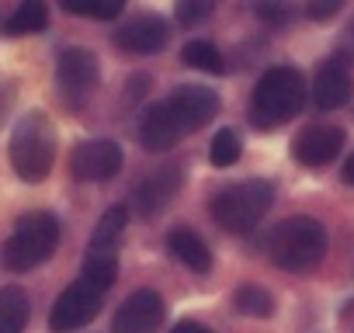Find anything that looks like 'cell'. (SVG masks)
Masks as SVG:
<instances>
[{
  "label": "cell",
  "mask_w": 354,
  "mask_h": 333,
  "mask_svg": "<svg viewBox=\"0 0 354 333\" xmlns=\"http://www.w3.org/2000/svg\"><path fill=\"white\" fill-rule=\"evenodd\" d=\"M340 149H344V129L337 125H309L292 142V156L302 166H326L340 156Z\"/></svg>",
  "instance_id": "obj_13"
},
{
  "label": "cell",
  "mask_w": 354,
  "mask_h": 333,
  "mask_svg": "<svg viewBox=\"0 0 354 333\" xmlns=\"http://www.w3.org/2000/svg\"><path fill=\"white\" fill-rule=\"evenodd\" d=\"M216 115H219V94L202 84H185L167 101L146 108V115L139 122V142L149 153H167L188 132L205 129Z\"/></svg>",
  "instance_id": "obj_1"
},
{
  "label": "cell",
  "mask_w": 354,
  "mask_h": 333,
  "mask_svg": "<svg viewBox=\"0 0 354 333\" xmlns=\"http://www.w3.org/2000/svg\"><path fill=\"white\" fill-rule=\"evenodd\" d=\"M56 80L70 104H84L97 91V80H101L97 56L91 49H66L56 63Z\"/></svg>",
  "instance_id": "obj_8"
},
{
  "label": "cell",
  "mask_w": 354,
  "mask_h": 333,
  "mask_svg": "<svg viewBox=\"0 0 354 333\" xmlns=\"http://www.w3.org/2000/svg\"><path fill=\"white\" fill-rule=\"evenodd\" d=\"M306 104V80L292 66H271L250 97V122L257 129H278L292 122Z\"/></svg>",
  "instance_id": "obj_2"
},
{
  "label": "cell",
  "mask_w": 354,
  "mask_h": 333,
  "mask_svg": "<svg viewBox=\"0 0 354 333\" xmlns=\"http://www.w3.org/2000/svg\"><path fill=\"white\" fill-rule=\"evenodd\" d=\"M216 8L219 0H174V18L181 25H202Z\"/></svg>",
  "instance_id": "obj_24"
},
{
  "label": "cell",
  "mask_w": 354,
  "mask_h": 333,
  "mask_svg": "<svg viewBox=\"0 0 354 333\" xmlns=\"http://www.w3.org/2000/svg\"><path fill=\"white\" fill-rule=\"evenodd\" d=\"M59 243V222L49 212H32L25 219H18L15 233L8 236V243L0 247V264L15 274H25L39 264H46L56 254Z\"/></svg>",
  "instance_id": "obj_4"
},
{
  "label": "cell",
  "mask_w": 354,
  "mask_h": 333,
  "mask_svg": "<svg viewBox=\"0 0 354 333\" xmlns=\"http://www.w3.org/2000/svg\"><path fill=\"white\" fill-rule=\"evenodd\" d=\"M122 171V146L111 139H87L70 156V174L84 184L108 181Z\"/></svg>",
  "instance_id": "obj_9"
},
{
  "label": "cell",
  "mask_w": 354,
  "mask_h": 333,
  "mask_svg": "<svg viewBox=\"0 0 354 333\" xmlns=\"http://www.w3.org/2000/svg\"><path fill=\"white\" fill-rule=\"evenodd\" d=\"M170 333H212L205 323H195V319H181V323H177Z\"/></svg>",
  "instance_id": "obj_26"
},
{
  "label": "cell",
  "mask_w": 354,
  "mask_h": 333,
  "mask_svg": "<svg viewBox=\"0 0 354 333\" xmlns=\"http://www.w3.org/2000/svg\"><path fill=\"white\" fill-rule=\"evenodd\" d=\"M53 156H56V129L46 111H28L11 135V163L15 174L28 184H39L53 171Z\"/></svg>",
  "instance_id": "obj_3"
},
{
  "label": "cell",
  "mask_w": 354,
  "mask_h": 333,
  "mask_svg": "<svg viewBox=\"0 0 354 333\" xmlns=\"http://www.w3.org/2000/svg\"><path fill=\"white\" fill-rule=\"evenodd\" d=\"M344 181H347V184L354 188V153H351V156L344 160Z\"/></svg>",
  "instance_id": "obj_27"
},
{
  "label": "cell",
  "mask_w": 354,
  "mask_h": 333,
  "mask_svg": "<svg viewBox=\"0 0 354 333\" xmlns=\"http://www.w3.org/2000/svg\"><path fill=\"white\" fill-rule=\"evenodd\" d=\"M181 191V166H160V171H153L149 178H142L132 191V209L139 219H153L160 209H167L174 202V195Z\"/></svg>",
  "instance_id": "obj_11"
},
{
  "label": "cell",
  "mask_w": 354,
  "mask_h": 333,
  "mask_svg": "<svg viewBox=\"0 0 354 333\" xmlns=\"http://www.w3.org/2000/svg\"><path fill=\"white\" fill-rule=\"evenodd\" d=\"M181 63L192 66V70H202V73H223V56L212 42H188L181 49Z\"/></svg>",
  "instance_id": "obj_22"
},
{
  "label": "cell",
  "mask_w": 354,
  "mask_h": 333,
  "mask_svg": "<svg viewBox=\"0 0 354 333\" xmlns=\"http://www.w3.org/2000/svg\"><path fill=\"white\" fill-rule=\"evenodd\" d=\"M28 316H32V302L25 288L18 285L0 288V333H21L28 326Z\"/></svg>",
  "instance_id": "obj_16"
},
{
  "label": "cell",
  "mask_w": 354,
  "mask_h": 333,
  "mask_svg": "<svg viewBox=\"0 0 354 333\" xmlns=\"http://www.w3.org/2000/svg\"><path fill=\"white\" fill-rule=\"evenodd\" d=\"M125 226H129V209H125V205L108 209V212L101 216L94 236H91V247H94V250H118V236L125 233Z\"/></svg>",
  "instance_id": "obj_18"
},
{
  "label": "cell",
  "mask_w": 354,
  "mask_h": 333,
  "mask_svg": "<svg viewBox=\"0 0 354 333\" xmlns=\"http://www.w3.org/2000/svg\"><path fill=\"white\" fill-rule=\"evenodd\" d=\"M59 8L66 15H77V18H97V21H111L122 15L125 0H59Z\"/></svg>",
  "instance_id": "obj_21"
},
{
  "label": "cell",
  "mask_w": 354,
  "mask_h": 333,
  "mask_svg": "<svg viewBox=\"0 0 354 333\" xmlns=\"http://www.w3.org/2000/svg\"><path fill=\"white\" fill-rule=\"evenodd\" d=\"M271 202H274L271 181L254 178V181H240V184L223 188V191L212 198L209 212H212V219H216L226 233H250V229L268 216Z\"/></svg>",
  "instance_id": "obj_6"
},
{
  "label": "cell",
  "mask_w": 354,
  "mask_h": 333,
  "mask_svg": "<svg viewBox=\"0 0 354 333\" xmlns=\"http://www.w3.org/2000/svg\"><path fill=\"white\" fill-rule=\"evenodd\" d=\"M233 305H236V312L254 316V319H268L274 312V298L261 285H240L236 295H233Z\"/></svg>",
  "instance_id": "obj_20"
},
{
  "label": "cell",
  "mask_w": 354,
  "mask_h": 333,
  "mask_svg": "<svg viewBox=\"0 0 354 333\" xmlns=\"http://www.w3.org/2000/svg\"><path fill=\"white\" fill-rule=\"evenodd\" d=\"M354 94V80H351V66L344 56H333L326 59L319 70H316V80H313V101L316 108L323 111H337L351 101Z\"/></svg>",
  "instance_id": "obj_14"
},
{
  "label": "cell",
  "mask_w": 354,
  "mask_h": 333,
  "mask_svg": "<svg viewBox=\"0 0 354 333\" xmlns=\"http://www.w3.org/2000/svg\"><path fill=\"white\" fill-rule=\"evenodd\" d=\"M167 39H170V25L160 15H139L115 32V46L132 56H153L167 46Z\"/></svg>",
  "instance_id": "obj_12"
},
{
  "label": "cell",
  "mask_w": 354,
  "mask_h": 333,
  "mask_svg": "<svg viewBox=\"0 0 354 333\" xmlns=\"http://www.w3.org/2000/svg\"><path fill=\"white\" fill-rule=\"evenodd\" d=\"M84 278L94 281L97 288H111L115 278H118V250H94V247H87Z\"/></svg>",
  "instance_id": "obj_17"
},
{
  "label": "cell",
  "mask_w": 354,
  "mask_h": 333,
  "mask_svg": "<svg viewBox=\"0 0 354 333\" xmlns=\"http://www.w3.org/2000/svg\"><path fill=\"white\" fill-rule=\"evenodd\" d=\"M167 247H170V254H174L177 260H181L185 267H192V271H209V267H212V250H209L205 240H202L198 233H192V229H170Z\"/></svg>",
  "instance_id": "obj_15"
},
{
  "label": "cell",
  "mask_w": 354,
  "mask_h": 333,
  "mask_svg": "<svg viewBox=\"0 0 354 333\" xmlns=\"http://www.w3.org/2000/svg\"><path fill=\"white\" fill-rule=\"evenodd\" d=\"M326 254V229L313 216H292L271 233V260L281 271H309Z\"/></svg>",
  "instance_id": "obj_5"
},
{
  "label": "cell",
  "mask_w": 354,
  "mask_h": 333,
  "mask_svg": "<svg viewBox=\"0 0 354 333\" xmlns=\"http://www.w3.org/2000/svg\"><path fill=\"white\" fill-rule=\"evenodd\" d=\"M49 25V11L42 0H25V4L11 15L8 21V35H35Z\"/></svg>",
  "instance_id": "obj_19"
},
{
  "label": "cell",
  "mask_w": 354,
  "mask_h": 333,
  "mask_svg": "<svg viewBox=\"0 0 354 333\" xmlns=\"http://www.w3.org/2000/svg\"><path fill=\"white\" fill-rule=\"evenodd\" d=\"M163 316H167V302L153 288H142V292H132L118 305L111 330L115 333H156L163 326Z\"/></svg>",
  "instance_id": "obj_10"
},
{
  "label": "cell",
  "mask_w": 354,
  "mask_h": 333,
  "mask_svg": "<svg viewBox=\"0 0 354 333\" xmlns=\"http://www.w3.org/2000/svg\"><path fill=\"white\" fill-rule=\"evenodd\" d=\"M8 97H11L8 91H0V118H4V108H8Z\"/></svg>",
  "instance_id": "obj_28"
},
{
  "label": "cell",
  "mask_w": 354,
  "mask_h": 333,
  "mask_svg": "<svg viewBox=\"0 0 354 333\" xmlns=\"http://www.w3.org/2000/svg\"><path fill=\"white\" fill-rule=\"evenodd\" d=\"M101 292L94 281H87L84 274L63 288V295L53 302V312H49V330L53 333H73L80 326H87L97 312H101Z\"/></svg>",
  "instance_id": "obj_7"
},
{
  "label": "cell",
  "mask_w": 354,
  "mask_h": 333,
  "mask_svg": "<svg viewBox=\"0 0 354 333\" xmlns=\"http://www.w3.org/2000/svg\"><path fill=\"white\" fill-rule=\"evenodd\" d=\"M340 8H344V0H309L306 15H309L313 21H326V18H333Z\"/></svg>",
  "instance_id": "obj_25"
},
{
  "label": "cell",
  "mask_w": 354,
  "mask_h": 333,
  "mask_svg": "<svg viewBox=\"0 0 354 333\" xmlns=\"http://www.w3.org/2000/svg\"><path fill=\"white\" fill-rule=\"evenodd\" d=\"M243 153V142H240V132L236 129H219L212 146H209V160L212 166H233Z\"/></svg>",
  "instance_id": "obj_23"
}]
</instances>
